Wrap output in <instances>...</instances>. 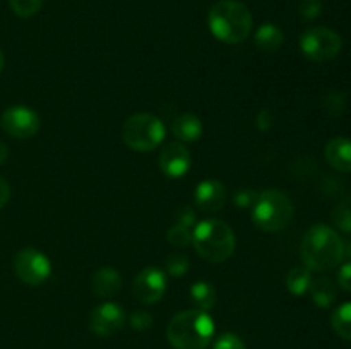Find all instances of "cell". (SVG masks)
Segmentation results:
<instances>
[{
    "label": "cell",
    "mask_w": 351,
    "mask_h": 349,
    "mask_svg": "<svg viewBox=\"0 0 351 349\" xmlns=\"http://www.w3.org/2000/svg\"><path fill=\"white\" fill-rule=\"evenodd\" d=\"M300 253L308 270L324 272L338 267L345 259V243L331 226L315 224L305 233Z\"/></svg>",
    "instance_id": "obj_1"
},
{
    "label": "cell",
    "mask_w": 351,
    "mask_h": 349,
    "mask_svg": "<svg viewBox=\"0 0 351 349\" xmlns=\"http://www.w3.org/2000/svg\"><path fill=\"white\" fill-rule=\"evenodd\" d=\"M211 34L226 44H239L252 33V14L239 0H219L211 7L208 16Z\"/></svg>",
    "instance_id": "obj_2"
},
{
    "label": "cell",
    "mask_w": 351,
    "mask_h": 349,
    "mask_svg": "<svg viewBox=\"0 0 351 349\" xmlns=\"http://www.w3.org/2000/svg\"><path fill=\"white\" fill-rule=\"evenodd\" d=\"M167 337L175 349H206L215 337V320L208 311L184 310L168 322Z\"/></svg>",
    "instance_id": "obj_3"
},
{
    "label": "cell",
    "mask_w": 351,
    "mask_h": 349,
    "mask_svg": "<svg viewBox=\"0 0 351 349\" xmlns=\"http://www.w3.org/2000/svg\"><path fill=\"white\" fill-rule=\"evenodd\" d=\"M192 245L204 260L221 263L235 252V233L221 219H206L192 229Z\"/></svg>",
    "instance_id": "obj_4"
},
{
    "label": "cell",
    "mask_w": 351,
    "mask_h": 349,
    "mask_svg": "<svg viewBox=\"0 0 351 349\" xmlns=\"http://www.w3.org/2000/svg\"><path fill=\"white\" fill-rule=\"evenodd\" d=\"M295 216L293 201L285 192L276 188L257 194L252 205V221L263 231L276 233L287 228Z\"/></svg>",
    "instance_id": "obj_5"
},
{
    "label": "cell",
    "mask_w": 351,
    "mask_h": 349,
    "mask_svg": "<svg viewBox=\"0 0 351 349\" xmlns=\"http://www.w3.org/2000/svg\"><path fill=\"white\" fill-rule=\"evenodd\" d=\"M165 123L151 113H136L123 122L122 139L127 147L137 153L154 151L165 139Z\"/></svg>",
    "instance_id": "obj_6"
},
{
    "label": "cell",
    "mask_w": 351,
    "mask_h": 349,
    "mask_svg": "<svg viewBox=\"0 0 351 349\" xmlns=\"http://www.w3.org/2000/svg\"><path fill=\"white\" fill-rule=\"evenodd\" d=\"M343 40L336 31L324 26H315L305 31L300 36V50L308 60L329 62L336 58L341 51Z\"/></svg>",
    "instance_id": "obj_7"
},
{
    "label": "cell",
    "mask_w": 351,
    "mask_h": 349,
    "mask_svg": "<svg viewBox=\"0 0 351 349\" xmlns=\"http://www.w3.org/2000/svg\"><path fill=\"white\" fill-rule=\"evenodd\" d=\"M14 272L21 283L27 286H40L50 277L51 262L40 250L23 248L14 257Z\"/></svg>",
    "instance_id": "obj_8"
},
{
    "label": "cell",
    "mask_w": 351,
    "mask_h": 349,
    "mask_svg": "<svg viewBox=\"0 0 351 349\" xmlns=\"http://www.w3.org/2000/svg\"><path fill=\"white\" fill-rule=\"evenodd\" d=\"M0 127L14 139H29L40 130V115L24 105L9 106L0 116Z\"/></svg>",
    "instance_id": "obj_9"
},
{
    "label": "cell",
    "mask_w": 351,
    "mask_h": 349,
    "mask_svg": "<svg viewBox=\"0 0 351 349\" xmlns=\"http://www.w3.org/2000/svg\"><path fill=\"white\" fill-rule=\"evenodd\" d=\"M167 291V274L158 267H146L136 276L132 293L141 303L153 305L165 296Z\"/></svg>",
    "instance_id": "obj_10"
},
{
    "label": "cell",
    "mask_w": 351,
    "mask_h": 349,
    "mask_svg": "<svg viewBox=\"0 0 351 349\" xmlns=\"http://www.w3.org/2000/svg\"><path fill=\"white\" fill-rule=\"evenodd\" d=\"M125 311L120 305L106 301L96 307L89 315V328L93 334L99 335V337H110V335L117 334L122 331L125 325Z\"/></svg>",
    "instance_id": "obj_11"
},
{
    "label": "cell",
    "mask_w": 351,
    "mask_h": 349,
    "mask_svg": "<svg viewBox=\"0 0 351 349\" xmlns=\"http://www.w3.org/2000/svg\"><path fill=\"white\" fill-rule=\"evenodd\" d=\"M191 151L180 142H171L160 154V170L168 178H182L191 170Z\"/></svg>",
    "instance_id": "obj_12"
},
{
    "label": "cell",
    "mask_w": 351,
    "mask_h": 349,
    "mask_svg": "<svg viewBox=\"0 0 351 349\" xmlns=\"http://www.w3.org/2000/svg\"><path fill=\"white\" fill-rule=\"evenodd\" d=\"M226 188L219 180H204L195 187L194 202L199 211L206 214H215L225 207Z\"/></svg>",
    "instance_id": "obj_13"
},
{
    "label": "cell",
    "mask_w": 351,
    "mask_h": 349,
    "mask_svg": "<svg viewBox=\"0 0 351 349\" xmlns=\"http://www.w3.org/2000/svg\"><path fill=\"white\" fill-rule=\"evenodd\" d=\"M326 161L339 173H351V140L346 137H335L326 144Z\"/></svg>",
    "instance_id": "obj_14"
},
{
    "label": "cell",
    "mask_w": 351,
    "mask_h": 349,
    "mask_svg": "<svg viewBox=\"0 0 351 349\" xmlns=\"http://www.w3.org/2000/svg\"><path fill=\"white\" fill-rule=\"evenodd\" d=\"M122 287V276L113 267H101L91 277V291L98 298H112Z\"/></svg>",
    "instance_id": "obj_15"
},
{
    "label": "cell",
    "mask_w": 351,
    "mask_h": 349,
    "mask_svg": "<svg viewBox=\"0 0 351 349\" xmlns=\"http://www.w3.org/2000/svg\"><path fill=\"white\" fill-rule=\"evenodd\" d=\"M171 132L182 142H195L202 135V122L194 113H182L173 118Z\"/></svg>",
    "instance_id": "obj_16"
},
{
    "label": "cell",
    "mask_w": 351,
    "mask_h": 349,
    "mask_svg": "<svg viewBox=\"0 0 351 349\" xmlns=\"http://www.w3.org/2000/svg\"><path fill=\"white\" fill-rule=\"evenodd\" d=\"M285 41V34L276 24L264 23L257 27L256 36H254V43L259 50L266 51V53H274L281 48Z\"/></svg>",
    "instance_id": "obj_17"
},
{
    "label": "cell",
    "mask_w": 351,
    "mask_h": 349,
    "mask_svg": "<svg viewBox=\"0 0 351 349\" xmlns=\"http://www.w3.org/2000/svg\"><path fill=\"white\" fill-rule=\"evenodd\" d=\"M308 291H311L312 301L321 308L331 307L336 300V286L332 284L331 279H328V277L312 279Z\"/></svg>",
    "instance_id": "obj_18"
},
{
    "label": "cell",
    "mask_w": 351,
    "mask_h": 349,
    "mask_svg": "<svg viewBox=\"0 0 351 349\" xmlns=\"http://www.w3.org/2000/svg\"><path fill=\"white\" fill-rule=\"evenodd\" d=\"M191 298L197 310L209 311L216 305V289L208 281H197L191 287Z\"/></svg>",
    "instance_id": "obj_19"
},
{
    "label": "cell",
    "mask_w": 351,
    "mask_h": 349,
    "mask_svg": "<svg viewBox=\"0 0 351 349\" xmlns=\"http://www.w3.org/2000/svg\"><path fill=\"white\" fill-rule=\"evenodd\" d=\"M312 283L311 270L307 267H295L287 274V287L295 296H302L308 291Z\"/></svg>",
    "instance_id": "obj_20"
},
{
    "label": "cell",
    "mask_w": 351,
    "mask_h": 349,
    "mask_svg": "<svg viewBox=\"0 0 351 349\" xmlns=\"http://www.w3.org/2000/svg\"><path fill=\"white\" fill-rule=\"evenodd\" d=\"M331 325L339 337L351 342V303H343L332 311Z\"/></svg>",
    "instance_id": "obj_21"
},
{
    "label": "cell",
    "mask_w": 351,
    "mask_h": 349,
    "mask_svg": "<svg viewBox=\"0 0 351 349\" xmlns=\"http://www.w3.org/2000/svg\"><path fill=\"white\" fill-rule=\"evenodd\" d=\"M346 106V96L341 91H329L328 94L322 98V108H324L326 115L331 118H338L345 113Z\"/></svg>",
    "instance_id": "obj_22"
},
{
    "label": "cell",
    "mask_w": 351,
    "mask_h": 349,
    "mask_svg": "<svg viewBox=\"0 0 351 349\" xmlns=\"http://www.w3.org/2000/svg\"><path fill=\"white\" fill-rule=\"evenodd\" d=\"M332 221H335L336 228H339L345 233H351V195L343 198L332 209Z\"/></svg>",
    "instance_id": "obj_23"
},
{
    "label": "cell",
    "mask_w": 351,
    "mask_h": 349,
    "mask_svg": "<svg viewBox=\"0 0 351 349\" xmlns=\"http://www.w3.org/2000/svg\"><path fill=\"white\" fill-rule=\"evenodd\" d=\"M9 5L16 16L27 19L40 12L43 0H9Z\"/></svg>",
    "instance_id": "obj_24"
},
{
    "label": "cell",
    "mask_w": 351,
    "mask_h": 349,
    "mask_svg": "<svg viewBox=\"0 0 351 349\" xmlns=\"http://www.w3.org/2000/svg\"><path fill=\"white\" fill-rule=\"evenodd\" d=\"M167 238L168 242L171 243V245L175 246H187L192 243V228H187V226L184 224H173L170 226V229H168L167 233Z\"/></svg>",
    "instance_id": "obj_25"
},
{
    "label": "cell",
    "mask_w": 351,
    "mask_h": 349,
    "mask_svg": "<svg viewBox=\"0 0 351 349\" xmlns=\"http://www.w3.org/2000/svg\"><path fill=\"white\" fill-rule=\"evenodd\" d=\"M189 266H191V262H189L187 257L182 255V253H171V255H168L167 260H165V269H167L168 274H171V276L175 277L184 276L189 270Z\"/></svg>",
    "instance_id": "obj_26"
},
{
    "label": "cell",
    "mask_w": 351,
    "mask_h": 349,
    "mask_svg": "<svg viewBox=\"0 0 351 349\" xmlns=\"http://www.w3.org/2000/svg\"><path fill=\"white\" fill-rule=\"evenodd\" d=\"M322 2L321 0H298V14L304 19L312 21L321 16Z\"/></svg>",
    "instance_id": "obj_27"
},
{
    "label": "cell",
    "mask_w": 351,
    "mask_h": 349,
    "mask_svg": "<svg viewBox=\"0 0 351 349\" xmlns=\"http://www.w3.org/2000/svg\"><path fill=\"white\" fill-rule=\"evenodd\" d=\"M213 349H247L245 342L239 337L237 334H232V332H226V334H221L216 342L213 344Z\"/></svg>",
    "instance_id": "obj_28"
},
{
    "label": "cell",
    "mask_w": 351,
    "mask_h": 349,
    "mask_svg": "<svg viewBox=\"0 0 351 349\" xmlns=\"http://www.w3.org/2000/svg\"><path fill=\"white\" fill-rule=\"evenodd\" d=\"M129 324L134 331H146V328H149L153 325V317L147 311L136 310L129 317Z\"/></svg>",
    "instance_id": "obj_29"
},
{
    "label": "cell",
    "mask_w": 351,
    "mask_h": 349,
    "mask_svg": "<svg viewBox=\"0 0 351 349\" xmlns=\"http://www.w3.org/2000/svg\"><path fill=\"white\" fill-rule=\"evenodd\" d=\"M256 198L257 192L250 190V188H239V190H235V194H233V204H235L237 207H250V205H254Z\"/></svg>",
    "instance_id": "obj_30"
},
{
    "label": "cell",
    "mask_w": 351,
    "mask_h": 349,
    "mask_svg": "<svg viewBox=\"0 0 351 349\" xmlns=\"http://www.w3.org/2000/svg\"><path fill=\"white\" fill-rule=\"evenodd\" d=\"M175 216H177L178 224H184L187 226V228H194L195 226V212L194 209L189 207V205H184V207L178 209Z\"/></svg>",
    "instance_id": "obj_31"
},
{
    "label": "cell",
    "mask_w": 351,
    "mask_h": 349,
    "mask_svg": "<svg viewBox=\"0 0 351 349\" xmlns=\"http://www.w3.org/2000/svg\"><path fill=\"white\" fill-rule=\"evenodd\" d=\"M338 284L341 289L348 291V293H351V260L350 262H346L345 266L339 269L338 272Z\"/></svg>",
    "instance_id": "obj_32"
},
{
    "label": "cell",
    "mask_w": 351,
    "mask_h": 349,
    "mask_svg": "<svg viewBox=\"0 0 351 349\" xmlns=\"http://www.w3.org/2000/svg\"><path fill=\"white\" fill-rule=\"evenodd\" d=\"M256 123L257 127H259V130L267 132V130H271V127H273V113H271L267 108H263L259 113H257Z\"/></svg>",
    "instance_id": "obj_33"
},
{
    "label": "cell",
    "mask_w": 351,
    "mask_h": 349,
    "mask_svg": "<svg viewBox=\"0 0 351 349\" xmlns=\"http://www.w3.org/2000/svg\"><path fill=\"white\" fill-rule=\"evenodd\" d=\"M10 198V187L2 177H0V209H3L7 205Z\"/></svg>",
    "instance_id": "obj_34"
},
{
    "label": "cell",
    "mask_w": 351,
    "mask_h": 349,
    "mask_svg": "<svg viewBox=\"0 0 351 349\" xmlns=\"http://www.w3.org/2000/svg\"><path fill=\"white\" fill-rule=\"evenodd\" d=\"M7 156H9V149L3 142H0V164H3L7 161Z\"/></svg>",
    "instance_id": "obj_35"
},
{
    "label": "cell",
    "mask_w": 351,
    "mask_h": 349,
    "mask_svg": "<svg viewBox=\"0 0 351 349\" xmlns=\"http://www.w3.org/2000/svg\"><path fill=\"white\" fill-rule=\"evenodd\" d=\"M3 65H5V58H3V53H2V50H0V72L3 70Z\"/></svg>",
    "instance_id": "obj_36"
}]
</instances>
